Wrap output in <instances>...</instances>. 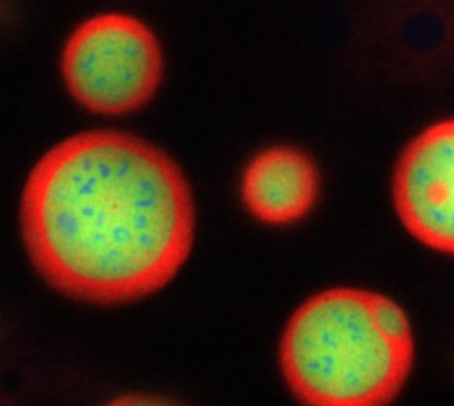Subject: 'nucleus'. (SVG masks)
Instances as JSON below:
<instances>
[{
	"label": "nucleus",
	"instance_id": "obj_1",
	"mask_svg": "<svg viewBox=\"0 0 454 406\" xmlns=\"http://www.w3.org/2000/svg\"><path fill=\"white\" fill-rule=\"evenodd\" d=\"M27 254L54 289L120 304L163 289L192 252L195 208L180 168L133 135L96 130L59 143L26 182Z\"/></svg>",
	"mask_w": 454,
	"mask_h": 406
},
{
	"label": "nucleus",
	"instance_id": "obj_2",
	"mask_svg": "<svg viewBox=\"0 0 454 406\" xmlns=\"http://www.w3.org/2000/svg\"><path fill=\"white\" fill-rule=\"evenodd\" d=\"M414 340L403 309L365 290L331 289L290 319L280 363L294 395L317 406H380L403 388Z\"/></svg>",
	"mask_w": 454,
	"mask_h": 406
},
{
	"label": "nucleus",
	"instance_id": "obj_3",
	"mask_svg": "<svg viewBox=\"0 0 454 406\" xmlns=\"http://www.w3.org/2000/svg\"><path fill=\"white\" fill-rule=\"evenodd\" d=\"M62 70L82 105L102 114H124L154 97L163 54L153 31L140 20L104 13L74 30L63 52Z\"/></svg>",
	"mask_w": 454,
	"mask_h": 406
},
{
	"label": "nucleus",
	"instance_id": "obj_4",
	"mask_svg": "<svg viewBox=\"0 0 454 406\" xmlns=\"http://www.w3.org/2000/svg\"><path fill=\"white\" fill-rule=\"evenodd\" d=\"M393 198L405 229L443 254L454 252V122L440 121L407 146Z\"/></svg>",
	"mask_w": 454,
	"mask_h": 406
},
{
	"label": "nucleus",
	"instance_id": "obj_5",
	"mask_svg": "<svg viewBox=\"0 0 454 406\" xmlns=\"http://www.w3.org/2000/svg\"><path fill=\"white\" fill-rule=\"evenodd\" d=\"M317 168L309 156L289 146L258 153L241 180V197L248 210L269 225H288L306 216L317 202Z\"/></svg>",
	"mask_w": 454,
	"mask_h": 406
}]
</instances>
